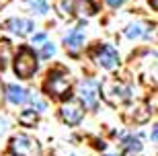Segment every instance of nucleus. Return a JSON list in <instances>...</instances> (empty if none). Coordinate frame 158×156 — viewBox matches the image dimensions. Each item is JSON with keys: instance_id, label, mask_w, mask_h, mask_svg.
<instances>
[{"instance_id": "1", "label": "nucleus", "mask_w": 158, "mask_h": 156, "mask_svg": "<svg viewBox=\"0 0 158 156\" xmlns=\"http://www.w3.org/2000/svg\"><path fill=\"white\" fill-rule=\"evenodd\" d=\"M101 93H103L107 103H111V105L125 103V101H129V95H131L129 88L125 86V84H121V82H117V80H103Z\"/></svg>"}, {"instance_id": "2", "label": "nucleus", "mask_w": 158, "mask_h": 156, "mask_svg": "<svg viewBox=\"0 0 158 156\" xmlns=\"http://www.w3.org/2000/svg\"><path fill=\"white\" fill-rule=\"evenodd\" d=\"M45 91L49 95H53V97H58V99L68 97L70 95V78H68V74H64L62 70L49 72L47 82H45Z\"/></svg>"}, {"instance_id": "3", "label": "nucleus", "mask_w": 158, "mask_h": 156, "mask_svg": "<svg viewBox=\"0 0 158 156\" xmlns=\"http://www.w3.org/2000/svg\"><path fill=\"white\" fill-rule=\"evenodd\" d=\"M15 72H17L21 78H31V76L37 72L35 53L31 52L29 47H23V49L17 53V60H15Z\"/></svg>"}, {"instance_id": "4", "label": "nucleus", "mask_w": 158, "mask_h": 156, "mask_svg": "<svg viewBox=\"0 0 158 156\" xmlns=\"http://www.w3.org/2000/svg\"><path fill=\"white\" fill-rule=\"evenodd\" d=\"M10 148L17 156H37L39 154V144L29 136H15L10 142Z\"/></svg>"}, {"instance_id": "5", "label": "nucleus", "mask_w": 158, "mask_h": 156, "mask_svg": "<svg viewBox=\"0 0 158 156\" xmlns=\"http://www.w3.org/2000/svg\"><path fill=\"white\" fill-rule=\"evenodd\" d=\"M82 115H84V109H82V105L76 103V101H68V103L62 107V119H64L68 125H76L82 119Z\"/></svg>"}, {"instance_id": "6", "label": "nucleus", "mask_w": 158, "mask_h": 156, "mask_svg": "<svg viewBox=\"0 0 158 156\" xmlns=\"http://www.w3.org/2000/svg\"><path fill=\"white\" fill-rule=\"evenodd\" d=\"M94 60H97L103 68H107V70H113L115 66H117V62H119L117 52H115L113 47H109V45L99 47V49H97V53H94Z\"/></svg>"}, {"instance_id": "7", "label": "nucleus", "mask_w": 158, "mask_h": 156, "mask_svg": "<svg viewBox=\"0 0 158 156\" xmlns=\"http://www.w3.org/2000/svg\"><path fill=\"white\" fill-rule=\"evenodd\" d=\"M80 97L84 101L88 109H94L97 107V99H99V84L93 80H86L80 84Z\"/></svg>"}, {"instance_id": "8", "label": "nucleus", "mask_w": 158, "mask_h": 156, "mask_svg": "<svg viewBox=\"0 0 158 156\" xmlns=\"http://www.w3.org/2000/svg\"><path fill=\"white\" fill-rule=\"evenodd\" d=\"M66 47L70 49V52H76V49H80L82 41H84V25H78V27H74L72 29V33L66 35Z\"/></svg>"}, {"instance_id": "9", "label": "nucleus", "mask_w": 158, "mask_h": 156, "mask_svg": "<svg viewBox=\"0 0 158 156\" xmlns=\"http://www.w3.org/2000/svg\"><path fill=\"white\" fill-rule=\"evenodd\" d=\"M8 29L17 35H29L33 29V23L27 21V19H10L8 21Z\"/></svg>"}, {"instance_id": "10", "label": "nucleus", "mask_w": 158, "mask_h": 156, "mask_svg": "<svg viewBox=\"0 0 158 156\" xmlns=\"http://www.w3.org/2000/svg\"><path fill=\"white\" fill-rule=\"evenodd\" d=\"M6 99H8L10 103H15V105H21L29 97H27V91H25V88L17 86V84H8V86H6Z\"/></svg>"}, {"instance_id": "11", "label": "nucleus", "mask_w": 158, "mask_h": 156, "mask_svg": "<svg viewBox=\"0 0 158 156\" xmlns=\"http://www.w3.org/2000/svg\"><path fill=\"white\" fill-rule=\"evenodd\" d=\"M72 11L76 12L78 17H90V15L97 12V6L93 4V0H74Z\"/></svg>"}, {"instance_id": "12", "label": "nucleus", "mask_w": 158, "mask_h": 156, "mask_svg": "<svg viewBox=\"0 0 158 156\" xmlns=\"http://www.w3.org/2000/svg\"><path fill=\"white\" fill-rule=\"evenodd\" d=\"M10 60V43L6 39L0 41V68L4 70L6 68V62Z\"/></svg>"}, {"instance_id": "13", "label": "nucleus", "mask_w": 158, "mask_h": 156, "mask_svg": "<svg viewBox=\"0 0 158 156\" xmlns=\"http://www.w3.org/2000/svg\"><path fill=\"white\" fill-rule=\"evenodd\" d=\"M123 150H125V152H140L142 150L140 140L134 138V136H127V138L123 140Z\"/></svg>"}, {"instance_id": "14", "label": "nucleus", "mask_w": 158, "mask_h": 156, "mask_svg": "<svg viewBox=\"0 0 158 156\" xmlns=\"http://www.w3.org/2000/svg\"><path fill=\"white\" fill-rule=\"evenodd\" d=\"M19 121L23 123V125H35V123H37V115H35V111H25L23 115L19 117Z\"/></svg>"}, {"instance_id": "15", "label": "nucleus", "mask_w": 158, "mask_h": 156, "mask_svg": "<svg viewBox=\"0 0 158 156\" xmlns=\"http://www.w3.org/2000/svg\"><path fill=\"white\" fill-rule=\"evenodd\" d=\"M72 2L74 0H58V11L62 15H70L72 12Z\"/></svg>"}, {"instance_id": "16", "label": "nucleus", "mask_w": 158, "mask_h": 156, "mask_svg": "<svg viewBox=\"0 0 158 156\" xmlns=\"http://www.w3.org/2000/svg\"><path fill=\"white\" fill-rule=\"evenodd\" d=\"M140 35H146V31H144V27H142V25L129 27V31H127V37H140Z\"/></svg>"}, {"instance_id": "17", "label": "nucleus", "mask_w": 158, "mask_h": 156, "mask_svg": "<svg viewBox=\"0 0 158 156\" xmlns=\"http://www.w3.org/2000/svg\"><path fill=\"white\" fill-rule=\"evenodd\" d=\"M31 6H33V8H35L37 12H41V15H43V12H47V4H45V0H33V2H31Z\"/></svg>"}, {"instance_id": "18", "label": "nucleus", "mask_w": 158, "mask_h": 156, "mask_svg": "<svg viewBox=\"0 0 158 156\" xmlns=\"http://www.w3.org/2000/svg\"><path fill=\"white\" fill-rule=\"evenodd\" d=\"M53 53H56V47H53L52 43H45L43 49H41V56H43V58H49V56H53Z\"/></svg>"}, {"instance_id": "19", "label": "nucleus", "mask_w": 158, "mask_h": 156, "mask_svg": "<svg viewBox=\"0 0 158 156\" xmlns=\"http://www.w3.org/2000/svg\"><path fill=\"white\" fill-rule=\"evenodd\" d=\"M125 0H107V4L109 6H113V8H117V6H121Z\"/></svg>"}, {"instance_id": "20", "label": "nucleus", "mask_w": 158, "mask_h": 156, "mask_svg": "<svg viewBox=\"0 0 158 156\" xmlns=\"http://www.w3.org/2000/svg\"><path fill=\"white\" fill-rule=\"evenodd\" d=\"M43 41H45V33H39L33 37V43H43Z\"/></svg>"}, {"instance_id": "21", "label": "nucleus", "mask_w": 158, "mask_h": 156, "mask_svg": "<svg viewBox=\"0 0 158 156\" xmlns=\"http://www.w3.org/2000/svg\"><path fill=\"white\" fill-rule=\"evenodd\" d=\"M4 129H6V123L2 121V119H0V136H2V133H4Z\"/></svg>"}]
</instances>
